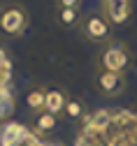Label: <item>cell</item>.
<instances>
[{
    "label": "cell",
    "mask_w": 137,
    "mask_h": 146,
    "mask_svg": "<svg viewBox=\"0 0 137 146\" xmlns=\"http://www.w3.org/2000/svg\"><path fill=\"white\" fill-rule=\"evenodd\" d=\"M56 21L61 28H79V21H82V16L77 9H56Z\"/></svg>",
    "instance_id": "cell-13"
},
{
    "label": "cell",
    "mask_w": 137,
    "mask_h": 146,
    "mask_svg": "<svg viewBox=\"0 0 137 146\" xmlns=\"http://www.w3.org/2000/svg\"><path fill=\"white\" fill-rule=\"evenodd\" d=\"M79 33L93 44H109L112 42V23L102 12H88L79 21Z\"/></svg>",
    "instance_id": "cell-3"
},
{
    "label": "cell",
    "mask_w": 137,
    "mask_h": 146,
    "mask_svg": "<svg viewBox=\"0 0 137 146\" xmlns=\"http://www.w3.org/2000/svg\"><path fill=\"white\" fill-rule=\"evenodd\" d=\"M93 86L100 95L105 98H119L126 90V74H116V72H107L95 67V77H93Z\"/></svg>",
    "instance_id": "cell-4"
},
{
    "label": "cell",
    "mask_w": 137,
    "mask_h": 146,
    "mask_svg": "<svg viewBox=\"0 0 137 146\" xmlns=\"http://www.w3.org/2000/svg\"><path fill=\"white\" fill-rule=\"evenodd\" d=\"M112 121H114V114L109 111V109H98V111L91 114V121H88V130L93 132H105L112 127Z\"/></svg>",
    "instance_id": "cell-11"
},
{
    "label": "cell",
    "mask_w": 137,
    "mask_h": 146,
    "mask_svg": "<svg viewBox=\"0 0 137 146\" xmlns=\"http://www.w3.org/2000/svg\"><path fill=\"white\" fill-rule=\"evenodd\" d=\"M70 95H67V90L61 88V86H47V95H44V109L56 116H61L63 114V109L67 104Z\"/></svg>",
    "instance_id": "cell-7"
},
{
    "label": "cell",
    "mask_w": 137,
    "mask_h": 146,
    "mask_svg": "<svg viewBox=\"0 0 137 146\" xmlns=\"http://www.w3.org/2000/svg\"><path fill=\"white\" fill-rule=\"evenodd\" d=\"M30 14L21 3H3L0 5V37L3 40H16L28 30Z\"/></svg>",
    "instance_id": "cell-1"
},
{
    "label": "cell",
    "mask_w": 137,
    "mask_h": 146,
    "mask_svg": "<svg viewBox=\"0 0 137 146\" xmlns=\"http://www.w3.org/2000/svg\"><path fill=\"white\" fill-rule=\"evenodd\" d=\"M14 107H16V102H14L12 88L9 86H3V88H0V123H5V121L12 118Z\"/></svg>",
    "instance_id": "cell-12"
},
{
    "label": "cell",
    "mask_w": 137,
    "mask_h": 146,
    "mask_svg": "<svg viewBox=\"0 0 137 146\" xmlns=\"http://www.w3.org/2000/svg\"><path fill=\"white\" fill-rule=\"evenodd\" d=\"M100 12L107 16L112 26H123L132 16V3L130 0H102Z\"/></svg>",
    "instance_id": "cell-5"
},
{
    "label": "cell",
    "mask_w": 137,
    "mask_h": 146,
    "mask_svg": "<svg viewBox=\"0 0 137 146\" xmlns=\"http://www.w3.org/2000/svg\"><path fill=\"white\" fill-rule=\"evenodd\" d=\"M44 146H63L61 141H44Z\"/></svg>",
    "instance_id": "cell-16"
},
{
    "label": "cell",
    "mask_w": 137,
    "mask_h": 146,
    "mask_svg": "<svg viewBox=\"0 0 137 146\" xmlns=\"http://www.w3.org/2000/svg\"><path fill=\"white\" fill-rule=\"evenodd\" d=\"M82 0H56V9H77L79 12Z\"/></svg>",
    "instance_id": "cell-15"
},
{
    "label": "cell",
    "mask_w": 137,
    "mask_h": 146,
    "mask_svg": "<svg viewBox=\"0 0 137 146\" xmlns=\"http://www.w3.org/2000/svg\"><path fill=\"white\" fill-rule=\"evenodd\" d=\"M28 135V127L16 121H5L0 123V146H16Z\"/></svg>",
    "instance_id": "cell-6"
},
{
    "label": "cell",
    "mask_w": 137,
    "mask_h": 146,
    "mask_svg": "<svg viewBox=\"0 0 137 146\" xmlns=\"http://www.w3.org/2000/svg\"><path fill=\"white\" fill-rule=\"evenodd\" d=\"M9 72H12L9 60H7V56H5V51H0V88H3V86H7Z\"/></svg>",
    "instance_id": "cell-14"
},
{
    "label": "cell",
    "mask_w": 137,
    "mask_h": 146,
    "mask_svg": "<svg viewBox=\"0 0 137 146\" xmlns=\"http://www.w3.org/2000/svg\"><path fill=\"white\" fill-rule=\"evenodd\" d=\"M98 67L107 70V72H116V74H126L132 67V56H130L128 46L116 44V42L105 44L98 53Z\"/></svg>",
    "instance_id": "cell-2"
},
{
    "label": "cell",
    "mask_w": 137,
    "mask_h": 146,
    "mask_svg": "<svg viewBox=\"0 0 137 146\" xmlns=\"http://www.w3.org/2000/svg\"><path fill=\"white\" fill-rule=\"evenodd\" d=\"M33 127H35V135L42 139V137L51 135L56 127H58V116L51 114V111H47V109H42V111L35 114V123H33Z\"/></svg>",
    "instance_id": "cell-8"
},
{
    "label": "cell",
    "mask_w": 137,
    "mask_h": 146,
    "mask_svg": "<svg viewBox=\"0 0 137 146\" xmlns=\"http://www.w3.org/2000/svg\"><path fill=\"white\" fill-rule=\"evenodd\" d=\"M132 67L137 70V53H135V56H132Z\"/></svg>",
    "instance_id": "cell-17"
},
{
    "label": "cell",
    "mask_w": 137,
    "mask_h": 146,
    "mask_svg": "<svg viewBox=\"0 0 137 146\" xmlns=\"http://www.w3.org/2000/svg\"><path fill=\"white\" fill-rule=\"evenodd\" d=\"M44 95H47V86L44 84H35V86H30L28 90H26V107L30 109L33 114H37V111H42L44 109Z\"/></svg>",
    "instance_id": "cell-10"
},
{
    "label": "cell",
    "mask_w": 137,
    "mask_h": 146,
    "mask_svg": "<svg viewBox=\"0 0 137 146\" xmlns=\"http://www.w3.org/2000/svg\"><path fill=\"white\" fill-rule=\"evenodd\" d=\"M61 116H65L67 121H77V123H82V125H88V121H91V114H88L86 104L82 100H77V98H70L67 100V104H65V109H63Z\"/></svg>",
    "instance_id": "cell-9"
}]
</instances>
